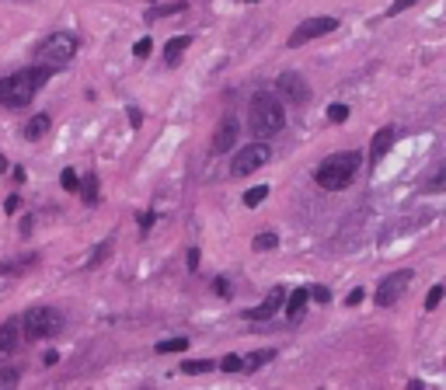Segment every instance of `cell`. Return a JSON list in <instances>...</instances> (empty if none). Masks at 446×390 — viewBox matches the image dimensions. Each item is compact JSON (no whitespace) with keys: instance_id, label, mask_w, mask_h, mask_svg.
<instances>
[{"instance_id":"12","label":"cell","mask_w":446,"mask_h":390,"mask_svg":"<svg viewBox=\"0 0 446 390\" xmlns=\"http://www.w3.org/2000/svg\"><path fill=\"white\" fill-rule=\"evenodd\" d=\"M394 139H398V132H394V126H384V130L373 136V147H369V164L377 168L380 161H384V154L394 147Z\"/></svg>"},{"instance_id":"21","label":"cell","mask_w":446,"mask_h":390,"mask_svg":"<svg viewBox=\"0 0 446 390\" xmlns=\"http://www.w3.org/2000/svg\"><path fill=\"white\" fill-rule=\"evenodd\" d=\"M425 192H429V195H440V192H446V164H440V168L433 171V178L425 181Z\"/></svg>"},{"instance_id":"31","label":"cell","mask_w":446,"mask_h":390,"mask_svg":"<svg viewBox=\"0 0 446 390\" xmlns=\"http://www.w3.org/2000/svg\"><path fill=\"white\" fill-rule=\"evenodd\" d=\"M415 4H418V0H394V4L387 7V18H398L401 11H408V7H415Z\"/></svg>"},{"instance_id":"22","label":"cell","mask_w":446,"mask_h":390,"mask_svg":"<svg viewBox=\"0 0 446 390\" xmlns=\"http://www.w3.org/2000/svg\"><path fill=\"white\" fill-rule=\"evenodd\" d=\"M18 345V335H14V324H4L0 328V355H11Z\"/></svg>"},{"instance_id":"25","label":"cell","mask_w":446,"mask_h":390,"mask_svg":"<svg viewBox=\"0 0 446 390\" xmlns=\"http://www.w3.org/2000/svg\"><path fill=\"white\" fill-rule=\"evenodd\" d=\"M216 362H209V359H192V362H182V373H189V377H196V373H209Z\"/></svg>"},{"instance_id":"16","label":"cell","mask_w":446,"mask_h":390,"mask_svg":"<svg viewBox=\"0 0 446 390\" xmlns=\"http://www.w3.org/2000/svg\"><path fill=\"white\" fill-rule=\"evenodd\" d=\"M81 199L87 202V206H98V202H101V195H98V174H94V171L84 174V181H81Z\"/></svg>"},{"instance_id":"40","label":"cell","mask_w":446,"mask_h":390,"mask_svg":"<svg viewBox=\"0 0 446 390\" xmlns=\"http://www.w3.org/2000/svg\"><path fill=\"white\" fill-rule=\"evenodd\" d=\"M244 4H255V0H244Z\"/></svg>"},{"instance_id":"6","label":"cell","mask_w":446,"mask_h":390,"mask_svg":"<svg viewBox=\"0 0 446 390\" xmlns=\"http://www.w3.org/2000/svg\"><path fill=\"white\" fill-rule=\"evenodd\" d=\"M269 157H272V150H269V143H247L244 150L234 154V161H230V174L234 178H244V174L258 171V168H265L269 164Z\"/></svg>"},{"instance_id":"23","label":"cell","mask_w":446,"mask_h":390,"mask_svg":"<svg viewBox=\"0 0 446 390\" xmlns=\"http://www.w3.org/2000/svg\"><path fill=\"white\" fill-rule=\"evenodd\" d=\"M265 195H269V185H255V188H247V192H244V206H247V210H255V206H262V202H265Z\"/></svg>"},{"instance_id":"7","label":"cell","mask_w":446,"mask_h":390,"mask_svg":"<svg viewBox=\"0 0 446 390\" xmlns=\"http://www.w3.org/2000/svg\"><path fill=\"white\" fill-rule=\"evenodd\" d=\"M411 279H415V275H411L408 268H401V272H391L387 279H380V286H377V293H373L377 306H384V310H387V306H394L408 293Z\"/></svg>"},{"instance_id":"27","label":"cell","mask_w":446,"mask_h":390,"mask_svg":"<svg viewBox=\"0 0 446 390\" xmlns=\"http://www.w3.org/2000/svg\"><path fill=\"white\" fill-rule=\"evenodd\" d=\"M220 369H223V373H241L244 359L241 355H223V359H220Z\"/></svg>"},{"instance_id":"13","label":"cell","mask_w":446,"mask_h":390,"mask_svg":"<svg viewBox=\"0 0 446 390\" xmlns=\"http://www.w3.org/2000/svg\"><path fill=\"white\" fill-rule=\"evenodd\" d=\"M192 45V35H174V39H167V45H164V63L167 67H178L182 63V52Z\"/></svg>"},{"instance_id":"2","label":"cell","mask_w":446,"mask_h":390,"mask_svg":"<svg viewBox=\"0 0 446 390\" xmlns=\"http://www.w3.org/2000/svg\"><path fill=\"white\" fill-rule=\"evenodd\" d=\"M359 164H363V157L356 154V150H342V154H331L325 157L321 164H318V171H314V181L325 188V192H342V188H349L352 181H356V174H359Z\"/></svg>"},{"instance_id":"26","label":"cell","mask_w":446,"mask_h":390,"mask_svg":"<svg viewBox=\"0 0 446 390\" xmlns=\"http://www.w3.org/2000/svg\"><path fill=\"white\" fill-rule=\"evenodd\" d=\"M60 185H63L67 192H81V178H77V171H74V168H67V171L60 174Z\"/></svg>"},{"instance_id":"37","label":"cell","mask_w":446,"mask_h":390,"mask_svg":"<svg viewBox=\"0 0 446 390\" xmlns=\"http://www.w3.org/2000/svg\"><path fill=\"white\" fill-rule=\"evenodd\" d=\"M363 289H352V293H349V297H345V306H356V304H363Z\"/></svg>"},{"instance_id":"20","label":"cell","mask_w":446,"mask_h":390,"mask_svg":"<svg viewBox=\"0 0 446 390\" xmlns=\"http://www.w3.org/2000/svg\"><path fill=\"white\" fill-rule=\"evenodd\" d=\"M108 255H112V237H105V241H101V244L94 248V255H91L87 261H84V268H98V265H101V261L108 258Z\"/></svg>"},{"instance_id":"9","label":"cell","mask_w":446,"mask_h":390,"mask_svg":"<svg viewBox=\"0 0 446 390\" xmlns=\"http://www.w3.org/2000/svg\"><path fill=\"white\" fill-rule=\"evenodd\" d=\"M276 87H279V94H283L289 105H307V101H311V87H307V81H303L300 74H293V70L279 74Z\"/></svg>"},{"instance_id":"32","label":"cell","mask_w":446,"mask_h":390,"mask_svg":"<svg viewBox=\"0 0 446 390\" xmlns=\"http://www.w3.org/2000/svg\"><path fill=\"white\" fill-rule=\"evenodd\" d=\"M126 112H129V126H133V130H140V126H143V108H136V105H129Z\"/></svg>"},{"instance_id":"1","label":"cell","mask_w":446,"mask_h":390,"mask_svg":"<svg viewBox=\"0 0 446 390\" xmlns=\"http://www.w3.org/2000/svg\"><path fill=\"white\" fill-rule=\"evenodd\" d=\"M56 74V67H45V63H35V67H25L11 77L0 81V105L4 108H28L32 98L42 91V84Z\"/></svg>"},{"instance_id":"3","label":"cell","mask_w":446,"mask_h":390,"mask_svg":"<svg viewBox=\"0 0 446 390\" xmlns=\"http://www.w3.org/2000/svg\"><path fill=\"white\" fill-rule=\"evenodd\" d=\"M247 126H251V136H255V139H269V136L283 132V126H286L283 101H279L276 94H269V91L255 94V98H251V112H247Z\"/></svg>"},{"instance_id":"24","label":"cell","mask_w":446,"mask_h":390,"mask_svg":"<svg viewBox=\"0 0 446 390\" xmlns=\"http://www.w3.org/2000/svg\"><path fill=\"white\" fill-rule=\"evenodd\" d=\"M189 348V338H167V342H157V355H167V352H185Z\"/></svg>"},{"instance_id":"30","label":"cell","mask_w":446,"mask_h":390,"mask_svg":"<svg viewBox=\"0 0 446 390\" xmlns=\"http://www.w3.org/2000/svg\"><path fill=\"white\" fill-rule=\"evenodd\" d=\"M150 49H154V42H150V39L143 35L140 42L133 45V56H136V59H147V56H150Z\"/></svg>"},{"instance_id":"28","label":"cell","mask_w":446,"mask_h":390,"mask_svg":"<svg viewBox=\"0 0 446 390\" xmlns=\"http://www.w3.org/2000/svg\"><path fill=\"white\" fill-rule=\"evenodd\" d=\"M440 304H443V286H433V289L425 293V310H436Z\"/></svg>"},{"instance_id":"17","label":"cell","mask_w":446,"mask_h":390,"mask_svg":"<svg viewBox=\"0 0 446 390\" xmlns=\"http://www.w3.org/2000/svg\"><path fill=\"white\" fill-rule=\"evenodd\" d=\"M49 126H52V119H49L45 112H39V115H32V119H28V126H25V136H28V139H42V136L49 132Z\"/></svg>"},{"instance_id":"15","label":"cell","mask_w":446,"mask_h":390,"mask_svg":"<svg viewBox=\"0 0 446 390\" xmlns=\"http://www.w3.org/2000/svg\"><path fill=\"white\" fill-rule=\"evenodd\" d=\"M185 11H189V0H171V4H157V7H150V11H147V18H150V21H157V18L185 14Z\"/></svg>"},{"instance_id":"34","label":"cell","mask_w":446,"mask_h":390,"mask_svg":"<svg viewBox=\"0 0 446 390\" xmlns=\"http://www.w3.org/2000/svg\"><path fill=\"white\" fill-rule=\"evenodd\" d=\"M311 300H318V304H328V300H331V289H328V286H314V289H311Z\"/></svg>"},{"instance_id":"8","label":"cell","mask_w":446,"mask_h":390,"mask_svg":"<svg viewBox=\"0 0 446 390\" xmlns=\"http://www.w3.org/2000/svg\"><path fill=\"white\" fill-rule=\"evenodd\" d=\"M335 28H338V18H307L303 25H296V28H293V35H289V49L307 45L311 39H321V35L335 32Z\"/></svg>"},{"instance_id":"33","label":"cell","mask_w":446,"mask_h":390,"mask_svg":"<svg viewBox=\"0 0 446 390\" xmlns=\"http://www.w3.org/2000/svg\"><path fill=\"white\" fill-rule=\"evenodd\" d=\"M154 219H157V213H154V210L140 217V237H147V234H150V226H154Z\"/></svg>"},{"instance_id":"39","label":"cell","mask_w":446,"mask_h":390,"mask_svg":"<svg viewBox=\"0 0 446 390\" xmlns=\"http://www.w3.org/2000/svg\"><path fill=\"white\" fill-rule=\"evenodd\" d=\"M0 171H7V157L4 154H0Z\"/></svg>"},{"instance_id":"5","label":"cell","mask_w":446,"mask_h":390,"mask_svg":"<svg viewBox=\"0 0 446 390\" xmlns=\"http://www.w3.org/2000/svg\"><path fill=\"white\" fill-rule=\"evenodd\" d=\"M21 331L28 342H45V338H56L63 331V314L56 306H32L25 317H21Z\"/></svg>"},{"instance_id":"10","label":"cell","mask_w":446,"mask_h":390,"mask_svg":"<svg viewBox=\"0 0 446 390\" xmlns=\"http://www.w3.org/2000/svg\"><path fill=\"white\" fill-rule=\"evenodd\" d=\"M286 300H289V297H286V289H283V286H276V289H272V293H269V297H265L258 306L244 310V317H247V321H269V317H276V314H279V306H286Z\"/></svg>"},{"instance_id":"35","label":"cell","mask_w":446,"mask_h":390,"mask_svg":"<svg viewBox=\"0 0 446 390\" xmlns=\"http://www.w3.org/2000/svg\"><path fill=\"white\" fill-rule=\"evenodd\" d=\"M213 289H216V293H220V297H230V282H227V275H220V279H216V286H213Z\"/></svg>"},{"instance_id":"18","label":"cell","mask_w":446,"mask_h":390,"mask_svg":"<svg viewBox=\"0 0 446 390\" xmlns=\"http://www.w3.org/2000/svg\"><path fill=\"white\" fill-rule=\"evenodd\" d=\"M272 359H276V348H258V352H251V355L244 359V369L255 373V369H262L265 362H272Z\"/></svg>"},{"instance_id":"38","label":"cell","mask_w":446,"mask_h":390,"mask_svg":"<svg viewBox=\"0 0 446 390\" xmlns=\"http://www.w3.org/2000/svg\"><path fill=\"white\" fill-rule=\"evenodd\" d=\"M18 210H21V199L11 195V199H7V213H18Z\"/></svg>"},{"instance_id":"29","label":"cell","mask_w":446,"mask_h":390,"mask_svg":"<svg viewBox=\"0 0 446 390\" xmlns=\"http://www.w3.org/2000/svg\"><path fill=\"white\" fill-rule=\"evenodd\" d=\"M328 119H331V122H345V119H349V105H331V108H328Z\"/></svg>"},{"instance_id":"19","label":"cell","mask_w":446,"mask_h":390,"mask_svg":"<svg viewBox=\"0 0 446 390\" xmlns=\"http://www.w3.org/2000/svg\"><path fill=\"white\" fill-rule=\"evenodd\" d=\"M251 248H255V251H276V248H279V234L265 230V234H258V237L251 241Z\"/></svg>"},{"instance_id":"14","label":"cell","mask_w":446,"mask_h":390,"mask_svg":"<svg viewBox=\"0 0 446 390\" xmlns=\"http://www.w3.org/2000/svg\"><path fill=\"white\" fill-rule=\"evenodd\" d=\"M307 300H311V289H303V286H300V289H293V293H289V300H286V317H289V321H300V317H303V310H307Z\"/></svg>"},{"instance_id":"4","label":"cell","mask_w":446,"mask_h":390,"mask_svg":"<svg viewBox=\"0 0 446 390\" xmlns=\"http://www.w3.org/2000/svg\"><path fill=\"white\" fill-rule=\"evenodd\" d=\"M77 49H81V39H77L74 32H52V35H45V39L35 45V59L45 63V67L63 70V67L77 56Z\"/></svg>"},{"instance_id":"11","label":"cell","mask_w":446,"mask_h":390,"mask_svg":"<svg viewBox=\"0 0 446 390\" xmlns=\"http://www.w3.org/2000/svg\"><path fill=\"white\" fill-rule=\"evenodd\" d=\"M234 143H238V119L223 115V122L213 132V154H227V150H234Z\"/></svg>"},{"instance_id":"36","label":"cell","mask_w":446,"mask_h":390,"mask_svg":"<svg viewBox=\"0 0 446 390\" xmlns=\"http://www.w3.org/2000/svg\"><path fill=\"white\" fill-rule=\"evenodd\" d=\"M199 258H203V255H199V248H189V272H196V268H199Z\"/></svg>"}]
</instances>
